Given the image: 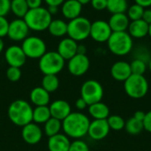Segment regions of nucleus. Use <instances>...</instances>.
I'll list each match as a JSON object with an SVG mask.
<instances>
[{
	"label": "nucleus",
	"mask_w": 151,
	"mask_h": 151,
	"mask_svg": "<svg viewBox=\"0 0 151 151\" xmlns=\"http://www.w3.org/2000/svg\"><path fill=\"white\" fill-rule=\"evenodd\" d=\"M90 120L82 112H71L63 121L62 129L66 136L79 140L88 134Z\"/></svg>",
	"instance_id": "1"
},
{
	"label": "nucleus",
	"mask_w": 151,
	"mask_h": 151,
	"mask_svg": "<svg viewBox=\"0 0 151 151\" xmlns=\"http://www.w3.org/2000/svg\"><path fill=\"white\" fill-rule=\"evenodd\" d=\"M9 119L18 127H24L33 122V108L25 100L13 101L7 111Z\"/></svg>",
	"instance_id": "2"
},
{
	"label": "nucleus",
	"mask_w": 151,
	"mask_h": 151,
	"mask_svg": "<svg viewBox=\"0 0 151 151\" xmlns=\"http://www.w3.org/2000/svg\"><path fill=\"white\" fill-rule=\"evenodd\" d=\"M23 19L30 30L42 32L48 29L52 20V16L48 12L47 8L41 6L29 9Z\"/></svg>",
	"instance_id": "3"
},
{
	"label": "nucleus",
	"mask_w": 151,
	"mask_h": 151,
	"mask_svg": "<svg viewBox=\"0 0 151 151\" xmlns=\"http://www.w3.org/2000/svg\"><path fill=\"white\" fill-rule=\"evenodd\" d=\"M110 51L116 56H126L129 54L133 49L134 42L132 36L127 31L112 32L107 41Z\"/></svg>",
	"instance_id": "4"
},
{
	"label": "nucleus",
	"mask_w": 151,
	"mask_h": 151,
	"mask_svg": "<svg viewBox=\"0 0 151 151\" xmlns=\"http://www.w3.org/2000/svg\"><path fill=\"white\" fill-rule=\"evenodd\" d=\"M126 94L133 99L143 98L149 91V82L144 75L131 74L124 81Z\"/></svg>",
	"instance_id": "5"
},
{
	"label": "nucleus",
	"mask_w": 151,
	"mask_h": 151,
	"mask_svg": "<svg viewBox=\"0 0 151 151\" xmlns=\"http://www.w3.org/2000/svg\"><path fill=\"white\" fill-rule=\"evenodd\" d=\"M65 61L57 51H49L39 58L38 66L44 75H58L64 69Z\"/></svg>",
	"instance_id": "6"
},
{
	"label": "nucleus",
	"mask_w": 151,
	"mask_h": 151,
	"mask_svg": "<svg viewBox=\"0 0 151 151\" xmlns=\"http://www.w3.org/2000/svg\"><path fill=\"white\" fill-rule=\"evenodd\" d=\"M90 27L89 19L80 16L67 23V35L76 42H81L90 35Z\"/></svg>",
	"instance_id": "7"
},
{
	"label": "nucleus",
	"mask_w": 151,
	"mask_h": 151,
	"mask_svg": "<svg viewBox=\"0 0 151 151\" xmlns=\"http://www.w3.org/2000/svg\"><path fill=\"white\" fill-rule=\"evenodd\" d=\"M81 97L88 105L101 102L104 97V88L96 80L86 81L81 88Z\"/></svg>",
	"instance_id": "8"
},
{
	"label": "nucleus",
	"mask_w": 151,
	"mask_h": 151,
	"mask_svg": "<svg viewBox=\"0 0 151 151\" xmlns=\"http://www.w3.org/2000/svg\"><path fill=\"white\" fill-rule=\"evenodd\" d=\"M21 48L26 57L32 59L40 58L47 52L45 42L38 36H27L22 41Z\"/></svg>",
	"instance_id": "9"
},
{
	"label": "nucleus",
	"mask_w": 151,
	"mask_h": 151,
	"mask_svg": "<svg viewBox=\"0 0 151 151\" xmlns=\"http://www.w3.org/2000/svg\"><path fill=\"white\" fill-rule=\"evenodd\" d=\"M90 61L87 55L76 54L68 60L67 69L69 73L73 76H82L89 69Z\"/></svg>",
	"instance_id": "10"
},
{
	"label": "nucleus",
	"mask_w": 151,
	"mask_h": 151,
	"mask_svg": "<svg viewBox=\"0 0 151 151\" xmlns=\"http://www.w3.org/2000/svg\"><path fill=\"white\" fill-rule=\"evenodd\" d=\"M112 34V30L110 27L108 21L98 19L91 23L90 37L97 42H107L110 36Z\"/></svg>",
	"instance_id": "11"
},
{
	"label": "nucleus",
	"mask_w": 151,
	"mask_h": 151,
	"mask_svg": "<svg viewBox=\"0 0 151 151\" xmlns=\"http://www.w3.org/2000/svg\"><path fill=\"white\" fill-rule=\"evenodd\" d=\"M29 30L30 29L24 19L18 18L10 22L7 36L12 41L21 42L28 36Z\"/></svg>",
	"instance_id": "12"
},
{
	"label": "nucleus",
	"mask_w": 151,
	"mask_h": 151,
	"mask_svg": "<svg viewBox=\"0 0 151 151\" xmlns=\"http://www.w3.org/2000/svg\"><path fill=\"white\" fill-rule=\"evenodd\" d=\"M4 58L9 66L19 68L23 66L27 60V57L21 46L19 45H12L8 47L4 52Z\"/></svg>",
	"instance_id": "13"
},
{
	"label": "nucleus",
	"mask_w": 151,
	"mask_h": 151,
	"mask_svg": "<svg viewBox=\"0 0 151 151\" xmlns=\"http://www.w3.org/2000/svg\"><path fill=\"white\" fill-rule=\"evenodd\" d=\"M110 130L107 119H94L90 121L88 134L94 141H102L107 137Z\"/></svg>",
	"instance_id": "14"
},
{
	"label": "nucleus",
	"mask_w": 151,
	"mask_h": 151,
	"mask_svg": "<svg viewBox=\"0 0 151 151\" xmlns=\"http://www.w3.org/2000/svg\"><path fill=\"white\" fill-rule=\"evenodd\" d=\"M21 136L26 143L29 145H35L39 143L42 138V130L39 125L31 122L22 127Z\"/></svg>",
	"instance_id": "15"
},
{
	"label": "nucleus",
	"mask_w": 151,
	"mask_h": 151,
	"mask_svg": "<svg viewBox=\"0 0 151 151\" xmlns=\"http://www.w3.org/2000/svg\"><path fill=\"white\" fill-rule=\"evenodd\" d=\"M77 48L78 42L70 37H66L59 42L57 52L65 60H69L77 54Z\"/></svg>",
	"instance_id": "16"
},
{
	"label": "nucleus",
	"mask_w": 151,
	"mask_h": 151,
	"mask_svg": "<svg viewBox=\"0 0 151 151\" xmlns=\"http://www.w3.org/2000/svg\"><path fill=\"white\" fill-rule=\"evenodd\" d=\"M50 111L52 118L63 121L71 112V105L65 100H56L50 104Z\"/></svg>",
	"instance_id": "17"
},
{
	"label": "nucleus",
	"mask_w": 151,
	"mask_h": 151,
	"mask_svg": "<svg viewBox=\"0 0 151 151\" xmlns=\"http://www.w3.org/2000/svg\"><path fill=\"white\" fill-rule=\"evenodd\" d=\"M111 74L117 81L124 82L132 74L130 64L126 61H117L111 68Z\"/></svg>",
	"instance_id": "18"
},
{
	"label": "nucleus",
	"mask_w": 151,
	"mask_h": 151,
	"mask_svg": "<svg viewBox=\"0 0 151 151\" xmlns=\"http://www.w3.org/2000/svg\"><path fill=\"white\" fill-rule=\"evenodd\" d=\"M71 145L70 138L65 134H58L48 140L49 151H68Z\"/></svg>",
	"instance_id": "19"
},
{
	"label": "nucleus",
	"mask_w": 151,
	"mask_h": 151,
	"mask_svg": "<svg viewBox=\"0 0 151 151\" xmlns=\"http://www.w3.org/2000/svg\"><path fill=\"white\" fill-rule=\"evenodd\" d=\"M82 5L77 0H65L61 5V12L63 16L72 20L81 16Z\"/></svg>",
	"instance_id": "20"
},
{
	"label": "nucleus",
	"mask_w": 151,
	"mask_h": 151,
	"mask_svg": "<svg viewBox=\"0 0 151 151\" xmlns=\"http://www.w3.org/2000/svg\"><path fill=\"white\" fill-rule=\"evenodd\" d=\"M112 32L127 31L130 24V19L126 13L111 14L108 21Z\"/></svg>",
	"instance_id": "21"
},
{
	"label": "nucleus",
	"mask_w": 151,
	"mask_h": 151,
	"mask_svg": "<svg viewBox=\"0 0 151 151\" xmlns=\"http://www.w3.org/2000/svg\"><path fill=\"white\" fill-rule=\"evenodd\" d=\"M149 27L150 25L145 22L142 19L138 20L130 21L128 26V34L132 36V38H143L146 35H149Z\"/></svg>",
	"instance_id": "22"
},
{
	"label": "nucleus",
	"mask_w": 151,
	"mask_h": 151,
	"mask_svg": "<svg viewBox=\"0 0 151 151\" xmlns=\"http://www.w3.org/2000/svg\"><path fill=\"white\" fill-rule=\"evenodd\" d=\"M30 101L35 106H47L50 104V93L42 87H37L30 92Z\"/></svg>",
	"instance_id": "23"
},
{
	"label": "nucleus",
	"mask_w": 151,
	"mask_h": 151,
	"mask_svg": "<svg viewBox=\"0 0 151 151\" xmlns=\"http://www.w3.org/2000/svg\"><path fill=\"white\" fill-rule=\"evenodd\" d=\"M88 113L94 119H107L110 116V109L103 102H98L88 105Z\"/></svg>",
	"instance_id": "24"
},
{
	"label": "nucleus",
	"mask_w": 151,
	"mask_h": 151,
	"mask_svg": "<svg viewBox=\"0 0 151 151\" xmlns=\"http://www.w3.org/2000/svg\"><path fill=\"white\" fill-rule=\"evenodd\" d=\"M48 30L50 34L54 37H62L67 35V23L60 19H52Z\"/></svg>",
	"instance_id": "25"
},
{
	"label": "nucleus",
	"mask_w": 151,
	"mask_h": 151,
	"mask_svg": "<svg viewBox=\"0 0 151 151\" xmlns=\"http://www.w3.org/2000/svg\"><path fill=\"white\" fill-rule=\"evenodd\" d=\"M51 118L50 108L47 106H35L33 109V122L40 125L46 123Z\"/></svg>",
	"instance_id": "26"
},
{
	"label": "nucleus",
	"mask_w": 151,
	"mask_h": 151,
	"mask_svg": "<svg viewBox=\"0 0 151 151\" xmlns=\"http://www.w3.org/2000/svg\"><path fill=\"white\" fill-rule=\"evenodd\" d=\"M127 0H107V10L111 14L125 13L128 9Z\"/></svg>",
	"instance_id": "27"
},
{
	"label": "nucleus",
	"mask_w": 151,
	"mask_h": 151,
	"mask_svg": "<svg viewBox=\"0 0 151 151\" xmlns=\"http://www.w3.org/2000/svg\"><path fill=\"white\" fill-rule=\"evenodd\" d=\"M28 10L27 0H11V11L18 18L23 19Z\"/></svg>",
	"instance_id": "28"
},
{
	"label": "nucleus",
	"mask_w": 151,
	"mask_h": 151,
	"mask_svg": "<svg viewBox=\"0 0 151 151\" xmlns=\"http://www.w3.org/2000/svg\"><path fill=\"white\" fill-rule=\"evenodd\" d=\"M125 129L129 134H132V135L139 134L144 130L143 121L137 119L134 117H132L127 121H126Z\"/></svg>",
	"instance_id": "29"
},
{
	"label": "nucleus",
	"mask_w": 151,
	"mask_h": 151,
	"mask_svg": "<svg viewBox=\"0 0 151 151\" xmlns=\"http://www.w3.org/2000/svg\"><path fill=\"white\" fill-rule=\"evenodd\" d=\"M62 129V121L55 118H50L46 123H44V133L48 137H51L60 133Z\"/></svg>",
	"instance_id": "30"
},
{
	"label": "nucleus",
	"mask_w": 151,
	"mask_h": 151,
	"mask_svg": "<svg viewBox=\"0 0 151 151\" xmlns=\"http://www.w3.org/2000/svg\"><path fill=\"white\" fill-rule=\"evenodd\" d=\"M42 87L49 93L55 92L59 87V79L54 74L44 75L42 80Z\"/></svg>",
	"instance_id": "31"
},
{
	"label": "nucleus",
	"mask_w": 151,
	"mask_h": 151,
	"mask_svg": "<svg viewBox=\"0 0 151 151\" xmlns=\"http://www.w3.org/2000/svg\"><path fill=\"white\" fill-rule=\"evenodd\" d=\"M108 125L111 130L121 131L125 128L126 120L119 115H110L107 119Z\"/></svg>",
	"instance_id": "32"
},
{
	"label": "nucleus",
	"mask_w": 151,
	"mask_h": 151,
	"mask_svg": "<svg viewBox=\"0 0 151 151\" xmlns=\"http://www.w3.org/2000/svg\"><path fill=\"white\" fill-rule=\"evenodd\" d=\"M144 10H145V8H143L142 6L137 4H134L128 7L127 11V15L129 18L130 21L142 19V16H143Z\"/></svg>",
	"instance_id": "33"
},
{
	"label": "nucleus",
	"mask_w": 151,
	"mask_h": 151,
	"mask_svg": "<svg viewBox=\"0 0 151 151\" xmlns=\"http://www.w3.org/2000/svg\"><path fill=\"white\" fill-rule=\"evenodd\" d=\"M130 66H131L132 74H137V75H143L148 67L147 63L139 58L134 59L131 62Z\"/></svg>",
	"instance_id": "34"
},
{
	"label": "nucleus",
	"mask_w": 151,
	"mask_h": 151,
	"mask_svg": "<svg viewBox=\"0 0 151 151\" xmlns=\"http://www.w3.org/2000/svg\"><path fill=\"white\" fill-rule=\"evenodd\" d=\"M6 77L12 82H16V81H19V79L21 77L20 68L9 66V68L6 70Z\"/></svg>",
	"instance_id": "35"
},
{
	"label": "nucleus",
	"mask_w": 151,
	"mask_h": 151,
	"mask_svg": "<svg viewBox=\"0 0 151 151\" xmlns=\"http://www.w3.org/2000/svg\"><path fill=\"white\" fill-rule=\"evenodd\" d=\"M68 151H90L88 144L82 141L81 139L74 140L73 142H71L70 148Z\"/></svg>",
	"instance_id": "36"
},
{
	"label": "nucleus",
	"mask_w": 151,
	"mask_h": 151,
	"mask_svg": "<svg viewBox=\"0 0 151 151\" xmlns=\"http://www.w3.org/2000/svg\"><path fill=\"white\" fill-rule=\"evenodd\" d=\"M10 22L6 19L5 17L0 16V38H3L7 35L9 29Z\"/></svg>",
	"instance_id": "37"
},
{
	"label": "nucleus",
	"mask_w": 151,
	"mask_h": 151,
	"mask_svg": "<svg viewBox=\"0 0 151 151\" xmlns=\"http://www.w3.org/2000/svg\"><path fill=\"white\" fill-rule=\"evenodd\" d=\"M11 12V0H0V16L5 17Z\"/></svg>",
	"instance_id": "38"
},
{
	"label": "nucleus",
	"mask_w": 151,
	"mask_h": 151,
	"mask_svg": "<svg viewBox=\"0 0 151 151\" xmlns=\"http://www.w3.org/2000/svg\"><path fill=\"white\" fill-rule=\"evenodd\" d=\"M90 4L96 11H103L107 8V0H91Z\"/></svg>",
	"instance_id": "39"
},
{
	"label": "nucleus",
	"mask_w": 151,
	"mask_h": 151,
	"mask_svg": "<svg viewBox=\"0 0 151 151\" xmlns=\"http://www.w3.org/2000/svg\"><path fill=\"white\" fill-rule=\"evenodd\" d=\"M143 127L144 130L151 134V111L145 113V117L143 119Z\"/></svg>",
	"instance_id": "40"
},
{
	"label": "nucleus",
	"mask_w": 151,
	"mask_h": 151,
	"mask_svg": "<svg viewBox=\"0 0 151 151\" xmlns=\"http://www.w3.org/2000/svg\"><path fill=\"white\" fill-rule=\"evenodd\" d=\"M87 106H88V105L87 104V103H86L81 97H80L79 99H77L76 102H75V107H76L79 111H83V110H85V109L87 108Z\"/></svg>",
	"instance_id": "41"
},
{
	"label": "nucleus",
	"mask_w": 151,
	"mask_h": 151,
	"mask_svg": "<svg viewBox=\"0 0 151 151\" xmlns=\"http://www.w3.org/2000/svg\"><path fill=\"white\" fill-rule=\"evenodd\" d=\"M42 0H27V5L29 9H34V8H38L41 7Z\"/></svg>",
	"instance_id": "42"
},
{
	"label": "nucleus",
	"mask_w": 151,
	"mask_h": 151,
	"mask_svg": "<svg viewBox=\"0 0 151 151\" xmlns=\"http://www.w3.org/2000/svg\"><path fill=\"white\" fill-rule=\"evenodd\" d=\"M142 19L147 22L149 25L151 24V9L148 8V9H145L144 10V12H143V16H142Z\"/></svg>",
	"instance_id": "43"
},
{
	"label": "nucleus",
	"mask_w": 151,
	"mask_h": 151,
	"mask_svg": "<svg viewBox=\"0 0 151 151\" xmlns=\"http://www.w3.org/2000/svg\"><path fill=\"white\" fill-rule=\"evenodd\" d=\"M45 3L48 4V6L50 5H53V6H61L62 4L65 1V0H44Z\"/></svg>",
	"instance_id": "44"
},
{
	"label": "nucleus",
	"mask_w": 151,
	"mask_h": 151,
	"mask_svg": "<svg viewBox=\"0 0 151 151\" xmlns=\"http://www.w3.org/2000/svg\"><path fill=\"white\" fill-rule=\"evenodd\" d=\"M135 4L142 6L143 8H149L151 6V0H134Z\"/></svg>",
	"instance_id": "45"
},
{
	"label": "nucleus",
	"mask_w": 151,
	"mask_h": 151,
	"mask_svg": "<svg viewBox=\"0 0 151 151\" xmlns=\"http://www.w3.org/2000/svg\"><path fill=\"white\" fill-rule=\"evenodd\" d=\"M134 118H136L137 119H140V120L143 121L144 117H145V112H143L142 111H135V112H134Z\"/></svg>",
	"instance_id": "46"
},
{
	"label": "nucleus",
	"mask_w": 151,
	"mask_h": 151,
	"mask_svg": "<svg viewBox=\"0 0 151 151\" xmlns=\"http://www.w3.org/2000/svg\"><path fill=\"white\" fill-rule=\"evenodd\" d=\"M87 52V48L85 45L83 44H78V48H77V54H82V55H86Z\"/></svg>",
	"instance_id": "47"
},
{
	"label": "nucleus",
	"mask_w": 151,
	"mask_h": 151,
	"mask_svg": "<svg viewBox=\"0 0 151 151\" xmlns=\"http://www.w3.org/2000/svg\"><path fill=\"white\" fill-rule=\"evenodd\" d=\"M47 10H48V12L50 13V15L52 16V15H55V14L58 13V6L50 5V6H48Z\"/></svg>",
	"instance_id": "48"
},
{
	"label": "nucleus",
	"mask_w": 151,
	"mask_h": 151,
	"mask_svg": "<svg viewBox=\"0 0 151 151\" xmlns=\"http://www.w3.org/2000/svg\"><path fill=\"white\" fill-rule=\"evenodd\" d=\"M81 5H84V4H88V3L91 2V0H77Z\"/></svg>",
	"instance_id": "49"
},
{
	"label": "nucleus",
	"mask_w": 151,
	"mask_h": 151,
	"mask_svg": "<svg viewBox=\"0 0 151 151\" xmlns=\"http://www.w3.org/2000/svg\"><path fill=\"white\" fill-rule=\"evenodd\" d=\"M4 41L2 38H0V53L4 50Z\"/></svg>",
	"instance_id": "50"
},
{
	"label": "nucleus",
	"mask_w": 151,
	"mask_h": 151,
	"mask_svg": "<svg viewBox=\"0 0 151 151\" xmlns=\"http://www.w3.org/2000/svg\"><path fill=\"white\" fill-rule=\"evenodd\" d=\"M148 67H149V69H150V71L151 73V58L149 60V64H148Z\"/></svg>",
	"instance_id": "51"
},
{
	"label": "nucleus",
	"mask_w": 151,
	"mask_h": 151,
	"mask_svg": "<svg viewBox=\"0 0 151 151\" xmlns=\"http://www.w3.org/2000/svg\"><path fill=\"white\" fill-rule=\"evenodd\" d=\"M149 35L150 36L151 38V24L150 25V27H149Z\"/></svg>",
	"instance_id": "52"
}]
</instances>
